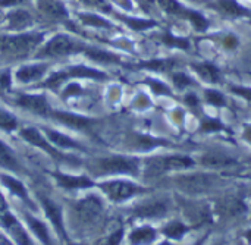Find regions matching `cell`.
Instances as JSON below:
<instances>
[{"mask_svg": "<svg viewBox=\"0 0 251 245\" xmlns=\"http://www.w3.org/2000/svg\"><path fill=\"white\" fill-rule=\"evenodd\" d=\"M0 245H15V243L6 235V232L4 231H1L0 229Z\"/></svg>", "mask_w": 251, "mask_h": 245, "instance_id": "7dc6e473", "label": "cell"}, {"mask_svg": "<svg viewBox=\"0 0 251 245\" xmlns=\"http://www.w3.org/2000/svg\"><path fill=\"white\" fill-rule=\"evenodd\" d=\"M232 91L241 97H246L251 100V88H244V87H232Z\"/></svg>", "mask_w": 251, "mask_h": 245, "instance_id": "7bdbcfd3", "label": "cell"}, {"mask_svg": "<svg viewBox=\"0 0 251 245\" xmlns=\"http://www.w3.org/2000/svg\"><path fill=\"white\" fill-rule=\"evenodd\" d=\"M90 176H118V175H137L140 165L138 160L129 156L121 154H110L94 157L90 160L88 166Z\"/></svg>", "mask_w": 251, "mask_h": 245, "instance_id": "7a4b0ae2", "label": "cell"}, {"mask_svg": "<svg viewBox=\"0 0 251 245\" xmlns=\"http://www.w3.org/2000/svg\"><path fill=\"white\" fill-rule=\"evenodd\" d=\"M76 18L81 25L90 26L94 29H113L115 28V25L109 19H106L97 12H79L76 13Z\"/></svg>", "mask_w": 251, "mask_h": 245, "instance_id": "7402d4cb", "label": "cell"}, {"mask_svg": "<svg viewBox=\"0 0 251 245\" xmlns=\"http://www.w3.org/2000/svg\"><path fill=\"white\" fill-rule=\"evenodd\" d=\"M203 243H204V238H203V240H200V241H199L196 245H203Z\"/></svg>", "mask_w": 251, "mask_h": 245, "instance_id": "f907efd6", "label": "cell"}, {"mask_svg": "<svg viewBox=\"0 0 251 245\" xmlns=\"http://www.w3.org/2000/svg\"><path fill=\"white\" fill-rule=\"evenodd\" d=\"M50 118H53L59 123H62L68 128H72V129H88V126L93 123V119L88 116L63 112V110H54V109H53Z\"/></svg>", "mask_w": 251, "mask_h": 245, "instance_id": "ffe728a7", "label": "cell"}, {"mask_svg": "<svg viewBox=\"0 0 251 245\" xmlns=\"http://www.w3.org/2000/svg\"><path fill=\"white\" fill-rule=\"evenodd\" d=\"M156 240V231L150 226H141L129 234L131 245H149Z\"/></svg>", "mask_w": 251, "mask_h": 245, "instance_id": "484cf974", "label": "cell"}, {"mask_svg": "<svg viewBox=\"0 0 251 245\" xmlns=\"http://www.w3.org/2000/svg\"><path fill=\"white\" fill-rule=\"evenodd\" d=\"M97 187L112 203H124L144 191L140 185L126 179H106L103 182H99Z\"/></svg>", "mask_w": 251, "mask_h": 245, "instance_id": "8992f818", "label": "cell"}, {"mask_svg": "<svg viewBox=\"0 0 251 245\" xmlns=\"http://www.w3.org/2000/svg\"><path fill=\"white\" fill-rule=\"evenodd\" d=\"M37 13L49 22H63L69 18V12L62 0H35Z\"/></svg>", "mask_w": 251, "mask_h": 245, "instance_id": "e0dca14e", "label": "cell"}, {"mask_svg": "<svg viewBox=\"0 0 251 245\" xmlns=\"http://www.w3.org/2000/svg\"><path fill=\"white\" fill-rule=\"evenodd\" d=\"M188 19L193 22V25H194L199 31H204V29H207V26H209L207 19H206L201 13H199V12L191 10V13H190V18H188Z\"/></svg>", "mask_w": 251, "mask_h": 245, "instance_id": "8d00e7d4", "label": "cell"}, {"mask_svg": "<svg viewBox=\"0 0 251 245\" xmlns=\"http://www.w3.org/2000/svg\"><path fill=\"white\" fill-rule=\"evenodd\" d=\"M194 165L190 157L185 156H171V157H151L146 162L144 173L147 178H156L168 171H182Z\"/></svg>", "mask_w": 251, "mask_h": 245, "instance_id": "30bf717a", "label": "cell"}, {"mask_svg": "<svg viewBox=\"0 0 251 245\" xmlns=\"http://www.w3.org/2000/svg\"><path fill=\"white\" fill-rule=\"evenodd\" d=\"M219 209L225 215H237V213H240V212L244 210V206L237 198H226V200L222 201V204H221Z\"/></svg>", "mask_w": 251, "mask_h": 245, "instance_id": "d6a6232c", "label": "cell"}, {"mask_svg": "<svg viewBox=\"0 0 251 245\" xmlns=\"http://www.w3.org/2000/svg\"><path fill=\"white\" fill-rule=\"evenodd\" d=\"M49 74H50V62L49 60L24 63L12 72L13 82H16L21 87H31L37 82H41V81H44V78Z\"/></svg>", "mask_w": 251, "mask_h": 245, "instance_id": "52a82bcc", "label": "cell"}, {"mask_svg": "<svg viewBox=\"0 0 251 245\" xmlns=\"http://www.w3.org/2000/svg\"><path fill=\"white\" fill-rule=\"evenodd\" d=\"M87 47L88 46L85 43L78 41L71 34L57 32L41 44V47L35 53V57L40 60L63 59V57L74 56L76 53H84Z\"/></svg>", "mask_w": 251, "mask_h": 245, "instance_id": "277c9868", "label": "cell"}, {"mask_svg": "<svg viewBox=\"0 0 251 245\" xmlns=\"http://www.w3.org/2000/svg\"><path fill=\"white\" fill-rule=\"evenodd\" d=\"M35 15L24 7H12L3 18L4 29L7 32H25L35 25Z\"/></svg>", "mask_w": 251, "mask_h": 245, "instance_id": "5bb4252c", "label": "cell"}, {"mask_svg": "<svg viewBox=\"0 0 251 245\" xmlns=\"http://www.w3.org/2000/svg\"><path fill=\"white\" fill-rule=\"evenodd\" d=\"M159 3V6L169 15H175V16H182V18H190L191 10L182 7L176 0H156Z\"/></svg>", "mask_w": 251, "mask_h": 245, "instance_id": "83f0119b", "label": "cell"}, {"mask_svg": "<svg viewBox=\"0 0 251 245\" xmlns=\"http://www.w3.org/2000/svg\"><path fill=\"white\" fill-rule=\"evenodd\" d=\"M146 82L151 87V90H153L156 94H165V96H169V94H171V90H169L163 82H160V81L149 79V81H146Z\"/></svg>", "mask_w": 251, "mask_h": 245, "instance_id": "60d3db41", "label": "cell"}, {"mask_svg": "<svg viewBox=\"0 0 251 245\" xmlns=\"http://www.w3.org/2000/svg\"><path fill=\"white\" fill-rule=\"evenodd\" d=\"M29 0H0V9L3 7H21Z\"/></svg>", "mask_w": 251, "mask_h": 245, "instance_id": "b9f144b4", "label": "cell"}, {"mask_svg": "<svg viewBox=\"0 0 251 245\" xmlns=\"http://www.w3.org/2000/svg\"><path fill=\"white\" fill-rule=\"evenodd\" d=\"M69 245H82V244H69Z\"/></svg>", "mask_w": 251, "mask_h": 245, "instance_id": "f5cc1de1", "label": "cell"}, {"mask_svg": "<svg viewBox=\"0 0 251 245\" xmlns=\"http://www.w3.org/2000/svg\"><path fill=\"white\" fill-rule=\"evenodd\" d=\"M169 204L166 200H150L141 203L134 209V215L138 218H162L168 213Z\"/></svg>", "mask_w": 251, "mask_h": 245, "instance_id": "44dd1931", "label": "cell"}, {"mask_svg": "<svg viewBox=\"0 0 251 245\" xmlns=\"http://www.w3.org/2000/svg\"><path fill=\"white\" fill-rule=\"evenodd\" d=\"M160 245H171V244H168V243H162Z\"/></svg>", "mask_w": 251, "mask_h": 245, "instance_id": "816d5d0a", "label": "cell"}, {"mask_svg": "<svg viewBox=\"0 0 251 245\" xmlns=\"http://www.w3.org/2000/svg\"><path fill=\"white\" fill-rule=\"evenodd\" d=\"M18 134L28 146L44 151L49 157H51L54 160H63L66 157V154L63 151L57 150L56 147H53L50 144V141L47 140V137L38 126H31V125L22 126V128H19Z\"/></svg>", "mask_w": 251, "mask_h": 245, "instance_id": "9c48e42d", "label": "cell"}, {"mask_svg": "<svg viewBox=\"0 0 251 245\" xmlns=\"http://www.w3.org/2000/svg\"><path fill=\"white\" fill-rule=\"evenodd\" d=\"M176 185L179 187V190H182L188 194H199V193H204L212 188L213 178L210 175H201V173L182 175L176 179Z\"/></svg>", "mask_w": 251, "mask_h": 245, "instance_id": "ac0fdd59", "label": "cell"}, {"mask_svg": "<svg viewBox=\"0 0 251 245\" xmlns=\"http://www.w3.org/2000/svg\"><path fill=\"white\" fill-rule=\"evenodd\" d=\"M185 101H187L188 106L193 107V109H196V107L199 106V100H197V97H196L194 94H188V96L185 97Z\"/></svg>", "mask_w": 251, "mask_h": 245, "instance_id": "bcb514c9", "label": "cell"}, {"mask_svg": "<svg viewBox=\"0 0 251 245\" xmlns=\"http://www.w3.org/2000/svg\"><path fill=\"white\" fill-rule=\"evenodd\" d=\"M0 228L15 243V245H37V241L34 240L28 228L21 222L18 216H15L9 210L0 215Z\"/></svg>", "mask_w": 251, "mask_h": 245, "instance_id": "ba28073f", "label": "cell"}, {"mask_svg": "<svg viewBox=\"0 0 251 245\" xmlns=\"http://www.w3.org/2000/svg\"><path fill=\"white\" fill-rule=\"evenodd\" d=\"M225 47L226 49H235L237 46H238V40H237V37H234V35H228L226 38H225Z\"/></svg>", "mask_w": 251, "mask_h": 245, "instance_id": "ee69618b", "label": "cell"}, {"mask_svg": "<svg viewBox=\"0 0 251 245\" xmlns=\"http://www.w3.org/2000/svg\"><path fill=\"white\" fill-rule=\"evenodd\" d=\"M218 7L226 13V15H231V16H243V15H249V12L240 6L235 0H218Z\"/></svg>", "mask_w": 251, "mask_h": 245, "instance_id": "f546056e", "label": "cell"}, {"mask_svg": "<svg viewBox=\"0 0 251 245\" xmlns=\"http://www.w3.org/2000/svg\"><path fill=\"white\" fill-rule=\"evenodd\" d=\"M41 131L44 132V135L47 137V140L50 141V144L53 147H56L60 151H85V146L82 143H79L78 140H75L74 137L68 135L66 132H62L56 128L51 126H40Z\"/></svg>", "mask_w": 251, "mask_h": 245, "instance_id": "2e32d148", "label": "cell"}, {"mask_svg": "<svg viewBox=\"0 0 251 245\" xmlns=\"http://www.w3.org/2000/svg\"><path fill=\"white\" fill-rule=\"evenodd\" d=\"M7 210H9V206H7L6 197H4V194H3V190H1V187H0V215L4 213V212H7Z\"/></svg>", "mask_w": 251, "mask_h": 245, "instance_id": "f6af8a7d", "label": "cell"}, {"mask_svg": "<svg viewBox=\"0 0 251 245\" xmlns=\"http://www.w3.org/2000/svg\"><path fill=\"white\" fill-rule=\"evenodd\" d=\"M21 122L19 118L4 106H0V132L12 134L15 131H19Z\"/></svg>", "mask_w": 251, "mask_h": 245, "instance_id": "d4e9b609", "label": "cell"}, {"mask_svg": "<svg viewBox=\"0 0 251 245\" xmlns=\"http://www.w3.org/2000/svg\"><path fill=\"white\" fill-rule=\"evenodd\" d=\"M201 163L207 168H228L232 166L235 163V160L232 157H229L228 154L222 153V151H209L201 157Z\"/></svg>", "mask_w": 251, "mask_h": 245, "instance_id": "603a6c76", "label": "cell"}, {"mask_svg": "<svg viewBox=\"0 0 251 245\" xmlns=\"http://www.w3.org/2000/svg\"><path fill=\"white\" fill-rule=\"evenodd\" d=\"M174 82H175V85H176L179 90H184V88L193 85L191 78H190L188 75H185V74H175V75H174Z\"/></svg>", "mask_w": 251, "mask_h": 245, "instance_id": "ab89813d", "label": "cell"}, {"mask_svg": "<svg viewBox=\"0 0 251 245\" xmlns=\"http://www.w3.org/2000/svg\"><path fill=\"white\" fill-rule=\"evenodd\" d=\"M193 68L196 69V72L204 79V81H207V82H212V84H215V82H218L219 81V71H218V68H215L213 65H210V63H196V65H193Z\"/></svg>", "mask_w": 251, "mask_h": 245, "instance_id": "4316f807", "label": "cell"}, {"mask_svg": "<svg viewBox=\"0 0 251 245\" xmlns=\"http://www.w3.org/2000/svg\"><path fill=\"white\" fill-rule=\"evenodd\" d=\"M0 187L7 194L19 200L28 210L34 212L37 209L35 200H32V196L29 194L26 185L18 178V175L9 173V172H0Z\"/></svg>", "mask_w": 251, "mask_h": 245, "instance_id": "8fae6325", "label": "cell"}, {"mask_svg": "<svg viewBox=\"0 0 251 245\" xmlns=\"http://www.w3.org/2000/svg\"><path fill=\"white\" fill-rule=\"evenodd\" d=\"M174 65H175V62L172 59H153V60L140 63V68H146V69L157 71V72H166V71L172 69Z\"/></svg>", "mask_w": 251, "mask_h": 245, "instance_id": "4dcf8cb0", "label": "cell"}, {"mask_svg": "<svg viewBox=\"0 0 251 245\" xmlns=\"http://www.w3.org/2000/svg\"><path fill=\"white\" fill-rule=\"evenodd\" d=\"M201 129L206 131V132H212V131H221L224 129L222 123L216 119H210V118H206L203 122H201Z\"/></svg>", "mask_w": 251, "mask_h": 245, "instance_id": "f35d334b", "label": "cell"}, {"mask_svg": "<svg viewBox=\"0 0 251 245\" xmlns=\"http://www.w3.org/2000/svg\"><path fill=\"white\" fill-rule=\"evenodd\" d=\"M0 171L13 175H21L25 172L18 153L3 138H0Z\"/></svg>", "mask_w": 251, "mask_h": 245, "instance_id": "d6986e66", "label": "cell"}, {"mask_svg": "<svg viewBox=\"0 0 251 245\" xmlns=\"http://www.w3.org/2000/svg\"><path fill=\"white\" fill-rule=\"evenodd\" d=\"M51 178L59 188L68 193L85 191V190L97 187L96 181L91 179L88 173L75 175V173H66V172H51Z\"/></svg>", "mask_w": 251, "mask_h": 245, "instance_id": "4fadbf2b", "label": "cell"}, {"mask_svg": "<svg viewBox=\"0 0 251 245\" xmlns=\"http://www.w3.org/2000/svg\"><path fill=\"white\" fill-rule=\"evenodd\" d=\"M206 98L209 103H212L213 106H224L225 104V98L219 91H213V90H207L206 91Z\"/></svg>", "mask_w": 251, "mask_h": 245, "instance_id": "74e56055", "label": "cell"}, {"mask_svg": "<svg viewBox=\"0 0 251 245\" xmlns=\"http://www.w3.org/2000/svg\"><path fill=\"white\" fill-rule=\"evenodd\" d=\"M12 103L21 110L40 116L50 118L53 107L44 93H15L12 96Z\"/></svg>", "mask_w": 251, "mask_h": 245, "instance_id": "5b68a950", "label": "cell"}, {"mask_svg": "<svg viewBox=\"0 0 251 245\" xmlns=\"http://www.w3.org/2000/svg\"><path fill=\"white\" fill-rule=\"evenodd\" d=\"M84 54L87 57H90L93 62L97 63H104V65H113V63H119V57L104 49L100 47H94V46H88L84 51Z\"/></svg>", "mask_w": 251, "mask_h": 245, "instance_id": "cb8c5ba5", "label": "cell"}, {"mask_svg": "<svg viewBox=\"0 0 251 245\" xmlns=\"http://www.w3.org/2000/svg\"><path fill=\"white\" fill-rule=\"evenodd\" d=\"M246 238H247V241L251 244V231H249V232L246 234Z\"/></svg>", "mask_w": 251, "mask_h": 245, "instance_id": "681fc988", "label": "cell"}, {"mask_svg": "<svg viewBox=\"0 0 251 245\" xmlns=\"http://www.w3.org/2000/svg\"><path fill=\"white\" fill-rule=\"evenodd\" d=\"M116 18L121 19L122 22H125L129 28L135 29V31H144L149 28L156 26L154 21H147V19H140V18H131V16H125V15H119L116 13Z\"/></svg>", "mask_w": 251, "mask_h": 245, "instance_id": "f1b7e54d", "label": "cell"}, {"mask_svg": "<svg viewBox=\"0 0 251 245\" xmlns=\"http://www.w3.org/2000/svg\"><path fill=\"white\" fill-rule=\"evenodd\" d=\"M124 238V228H116L107 235L101 237L96 245H119Z\"/></svg>", "mask_w": 251, "mask_h": 245, "instance_id": "836d02e7", "label": "cell"}, {"mask_svg": "<svg viewBox=\"0 0 251 245\" xmlns=\"http://www.w3.org/2000/svg\"><path fill=\"white\" fill-rule=\"evenodd\" d=\"M71 215L78 231H94L103 219L104 204L99 196H85L72 206Z\"/></svg>", "mask_w": 251, "mask_h": 245, "instance_id": "3957f363", "label": "cell"}, {"mask_svg": "<svg viewBox=\"0 0 251 245\" xmlns=\"http://www.w3.org/2000/svg\"><path fill=\"white\" fill-rule=\"evenodd\" d=\"M38 203L40 207L43 209L50 226L53 228L54 234L57 235V238L60 237L62 240H68V234H66V225H65V218H63V209L50 197L44 196V194H38Z\"/></svg>", "mask_w": 251, "mask_h": 245, "instance_id": "7c38bea8", "label": "cell"}, {"mask_svg": "<svg viewBox=\"0 0 251 245\" xmlns=\"http://www.w3.org/2000/svg\"><path fill=\"white\" fill-rule=\"evenodd\" d=\"M31 210H24V222L31 235L34 237L35 241H38L41 245H57L56 244V237L53 235V228L47 225L44 220L40 218L34 216L29 213Z\"/></svg>", "mask_w": 251, "mask_h": 245, "instance_id": "9a60e30c", "label": "cell"}, {"mask_svg": "<svg viewBox=\"0 0 251 245\" xmlns=\"http://www.w3.org/2000/svg\"><path fill=\"white\" fill-rule=\"evenodd\" d=\"M244 138H246V140H247V141H249V143L251 144V126H247V128H246V132H244Z\"/></svg>", "mask_w": 251, "mask_h": 245, "instance_id": "c3c4849f", "label": "cell"}, {"mask_svg": "<svg viewBox=\"0 0 251 245\" xmlns=\"http://www.w3.org/2000/svg\"><path fill=\"white\" fill-rule=\"evenodd\" d=\"M162 41L165 44L171 46V47H178V49H184V50H188V47H190V41L188 40L181 38V37H176V35L169 34V32H166V34L162 35Z\"/></svg>", "mask_w": 251, "mask_h": 245, "instance_id": "d590c367", "label": "cell"}, {"mask_svg": "<svg viewBox=\"0 0 251 245\" xmlns=\"http://www.w3.org/2000/svg\"><path fill=\"white\" fill-rule=\"evenodd\" d=\"M84 7L90 9L91 12H104V13H113V7L109 0H78Z\"/></svg>", "mask_w": 251, "mask_h": 245, "instance_id": "1f68e13d", "label": "cell"}, {"mask_svg": "<svg viewBox=\"0 0 251 245\" xmlns=\"http://www.w3.org/2000/svg\"><path fill=\"white\" fill-rule=\"evenodd\" d=\"M44 41L46 34L41 31L0 34V56L12 60L28 59L38 51Z\"/></svg>", "mask_w": 251, "mask_h": 245, "instance_id": "6da1fadb", "label": "cell"}, {"mask_svg": "<svg viewBox=\"0 0 251 245\" xmlns=\"http://www.w3.org/2000/svg\"><path fill=\"white\" fill-rule=\"evenodd\" d=\"M165 235L172 238V240H179L184 237V234L187 232V226L181 222H172L169 223L165 229H163Z\"/></svg>", "mask_w": 251, "mask_h": 245, "instance_id": "e575fe53", "label": "cell"}]
</instances>
